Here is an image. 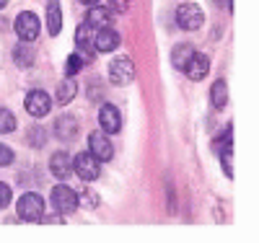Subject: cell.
<instances>
[{"instance_id":"cell-19","label":"cell","mask_w":259,"mask_h":243,"mask_svg":"<svg viewBox=\"0 0 259 243\" xmlns=\"http://www.w3.org/2000/svg\"><path fill=\"white\" fill-rule=\"evenodd\" d=\"M210 99H212L215 109H226V104H228V85H226V80H215Z\"/></svg>"},{"instance_id":"cell-27","label":"cell","mask_w":259,"mask_h":243,"mask_svg":"<svg viewBox=\"0 0 259 243\" xmlns=\"http://www.w3.org/2000/svg\"><path fill=\"white\" fill-rule=\"evenodd\" d=\"M11 163H13V150L0 142V166H11Z\"/></svg>"},{"instance_id":"cell-12","label":"cell","mask_w":259,"mask_h":243,"mask_svg":"<svg viewBox=\"0 0 259 243\" xmlns=\"http://www.w3.org/2000/svg\"><path fill=\"white\" fill-rule=\"evenodd\" d=\"M112 18H114V13L106 8V6H94L91 11H89V18H85V24H89L91 29H106V26H112Z\"/></svg>"},{"instance_id":"cell-15","label":"cell","mask_w":259,"mask_h":243,"mask_svg":"<svg viewBox=\"0 0 259 243\" xmlns=\"http://www.w3.org/2000/svg\"><path fill=\"white\" fill-rule=\"evenodd\" d=\"M47 29L52 36L60 34L62 29V8H60V0H50L47 3Z\"/></svg>"},{"instance_id":"cell-22","label":"cell","mask_w":259,"mask_h":243,"mask_svg":"<svg viewBox=\"0 0 259 243\" xmlns=\"http://www.w3.org/2000/svg\"><path fill=\"white\" fill-rule=\"evenodd\" d=\"M83 70V60H80V55L78 52H73L68 60H65V75L68 78H73L75 73H80Z\"/></svg>"},{"instance_id":"cell-14","label":"cell","mask_w":259,"mask_h":243,"mask_svg":"<svg viewBox=\"0 0 259 243\" xmlns=\"http://www.w3.org/2000/svg\"><path fill=\"white\" fill-rule=\"evenodd\" d=\"M119 47V34L114 29H99V36H96V50L99 52H114Z\"/></svg>"},{"instance_id":"cell-23","label":"cell","mask_w":259,"mask_h":243,"mask_svg":"<svg viewBox=\"0 0 259 243\" xmlns=\"http://www.w3.org/2000/svg\"><path fill=\"white\" fill-rule=\"evenodd\" d=\"M16 129V117L8 109H0V132H13Z\"/></svg>"},{"instance_id":"cell-29","label":"cell","mask_w":259,"mask_h":243,"mask_svg":"<svg viewBox=\"0 0 259 243\" xmlns=\"http://www.w3.org/2000/svg\"><path fill=\"white\" fill-rule=\"evenodd\" d=\"M221 161H223V171H226V176L231 179V176H233V168H231V150H228V153H221Z\"/></svg>"},{"instance_id":"cell-6","label":"cell","mask_w":259,"mask_h":243,"mask_svg":"<svg viewBox=\"0 0 259 243\" xmlns=\"http://www.w3.org/2000/svg\"><path fill=\"white\" fill-rule=\"evenodd\" d=\"M133 78H135V65H133V60H130V57H117V60H112V65H109V80H112V83L127 85Z\"/></svg>"},{"instance_id":"cell-30","label":"cell","mask_w":259,"mask_h":243,"mask_svg":"<svg viewBox=\"0 0 259 243\" xmlns=\"http://www.w3.org/2000/svg\"><path fill=\"white\" fill-rule=\"evenodd\" d=\"M80 3H83V6H96L99 0H80Z\"/></svg>"},{"instance_id":"cell-18","label":"cell","mask_w":259,"mask_h":243,"mask_svg":"<svg viewBox=\"0 0 259 243\" xmlns=\"http://www.w3.org/2000/svg\"><path fill=\"white\" fill-rule=\"evenodd\" d=\"M75 93H78V85H75V80L73 78H68V80H62L60 85H57V101L65 106V104H70L73 99H75Z\"/></svg>"},{"instance_id":"cell-31","label":"cell","mask_w":259,"mask_h":243,"mask_svg":"<svg viewBox=\"0 0 259 243\" xmlns=\"http://www.w3.org/2000/svg\"><path fill=\"white\" fill-rule=\"evenodd\" d=\"M8 6V0H0V8H6Z\"/></svg>"},{"instance_id":"cell-10","label":"cell","mask_w":259,"mask_h":243,"mask_svg":"<svg viewBox=\"0 0 259 243\" xmlns=\"http://www.w3.org/2000/svg\"><path fill=\"white\" fill-rule=\"evenodd\" d=\"M50 171H52V176H57V179H68L70 171H73V158H70V153H65V150L55 153V156L50 158Z\"/></svg>"},{"instance_id":"cell-11","label":"cell","mask_w":259,"mask_h":243,"mask_svg":"<svg viewBox=\"0 0 259 243\" xmlns=\"http://www.w3.org/2000/svg\"><path fill=\"white\" fill-rule=\"evenodd\" d=\"M207 70H210V60L205 55H200V52H194L189 57V62H187V68H184L187 78H192V80H202L207 75Z\"/></svg>"},{"instance_id":"cell-28","label":"cell","mask_w":259,"mask_h":243,"mask_svg":"<svg viewBox=\"0 0 259 243\" xmlns=\"http://www.w3.org/2000/svg\"><path fill=\"white\" fill-rule=\"evenodd\" d=\"M45 135H47V132L41 129V127H34V129H31V145H41V140H45Z\"/></svg>"},{"instance_id":"cell-5","label":"cell","mask_w":259,"mask_h":243,"mask_svg":"<svg viewBox=\"0 0 259 243\" xmlns=\"http://www.w3.org/2000/svg\"><path fill=\"white\" fill-rule=\"evenodd\" d=\"M73 171L83 181H96L99 173H101V166H99V158H94L91 153H80V156L73 161Z\"/></svg>"},{"instance_id":"cell-24","label":"cell","mask_w":259,"mask_h":243,"mask_svg":"<svg viewBox=\"0 0 259 243\" xmlns=\"http://www.w3.org/2000/svg\"><path fill=\"white\" fill-rule=\"evenodd\" d=\"M78 205L91 207V210H94V207L99 205V197H96L94 191H80V194H78Z\"/></svg>"},{"instance_id":"cell-21","label":"cell","mask_w":259,"mask_h":243,"mask_svg":"<svg viewBox=\"0 0 259 243\" xmlns=\"http://www.w3.org/2000/svg\"><path fill=\"white\" fill-rule=\"evenodd\" d=\"M212 148L215 150H221V153H233V127H226L223 132H221V137H215L212 140Z\"/></svg>"},{"instance_id":"cell-7","label":"cell","mask_w":259,"mask_h":243,"mask_svg":"<svg viewBox=\"0 0 259 243\" xmlns=\"http://www.w3.org/2000/svg\"><path fill=\"white\" fill-rule=\"evenodd\" d=\"M89 153L99 161H112L114 158V148L109 142V135L104 132H91L89 135Z\"/></svg>"},{"instance_id":"cell-1","label":"cell","mask_w":259,"mask_h":243,"mask_svg":"<svg viewBox=\"0 0 259 243\" xmlns=\"http://www.w3.org/2000/svg\"><path fill=\"white\" fill-rule=\"evenodd\" d=\"M16 212L26 223H41L45 220V200L39 194H24L16 205Z\"/></svg>"},{"instance_id":"cell-17","label":"cell","mask_w":259,"mask_h":243,"mask_svg":"<svg viewBox=\"0 0 259 243\" xmlns=\"http://www.w3.org/2000/svg\"><path fill=\"white\" fill-rule=\"evenodd\" d=\"M192 55H194V47H192V44H179L177 50H171V65H174L177 70H184Z\"/></svg>"},{"instance_id":"cell-13","label":"cell","mask_w":259,"mask_h":243,"mask_svg":"<svg viewBox=\"0 0 259 243\" xmlns=\"http://www.w3.org/2000/svg\"><path fill=\"white\" fill-rule=\"evenodd\" d=\"M55 132L60 140H73L78 135V119L70 117V114H62L57 122H55Z\"/></svg>"},{"instance_id":"cell-20","label":"cell","mask_w":259,"mask_h":243,"mask_svg":"<svg viewBox=\"0 0 259 243\" xmlns=\"http://www.w3.org/2000/svg\"><path fill=\"white\" fill-rule=\"evenodd\" d=\"M94 29L89 24H80L78 31H75V44H78V50H91V44H94Z\"/></svg>"},{"instance_id":"cell-25","label":"cell","mask_w":259,"mask_h":243,"mask_svg":"<svg viewBox=\"0 0 259 243\" xmlns=\"http://www.w3.org/2000/svg\"><path fill=\"white\" fill-rule=\"evenodd\" d=\"M11 186L8 184H3V181H0V210H6L8 205H11Z\"/></svg>"},{"instance_id":"cell-8","label":"cell","mask_w":259,"mask_h":243,"mask_svg":"<svg viewBox=\"0 0 259 243\" xmlns=\"http://www.w3.org/2000/svg\"><path fill=\"white\" fill-rule=\"evenodd\" d=\"M24 106H26V112L31 114V117H47L50 114V109H52V99L45 93V91H31L29 96H26V101H24Z\"/></svg>"},{"instance_id":"cell-4","label":"cell","mask_w":259,"mask_h":243,"mask_svg":"<svg viewBox=\"0 0 259 243\" xmlns=\"http://www.w3.org/2000/svg\"><path fill=\"white\" fill-rule=\"evenodd\" d=\"M13 29H16V34H18V39H21V41H34V39L39 36V29H41V26H39L36 13L24 11V13H18V16H16Z\"/></svg>"},{"instance_id":"cell-2","label":"cell","mask_w":259,"mask_h":243,"mask_svg":"<svg viewBox=\"0 0 259 243\" xmlns=\"http://www.w3.org/2000/svg\"><path fill=\"white\" fill-rule=\"evenodd\" d=\"M50 200H52L55 210L62 212V215H73V212L78 210V191H73L68 184H57V186L52 189Z\"/></svg>"},{"instance_id":"cell-16","label":"cell","mask_w":259,"mask_h":243,"mask_svg":"<svg viewBox=\"0 0 259 243\" xmlns=\"http://www.w3.org/2000/svg\"><path fill=\"white\" fill-rule=\"evenodd\" d=\"M13 60H16L18 68H31L34 65V47L29 41H21L18 47L13 50Z\"/></svg>"},{"instance_id":"cell-9","label":"cell","mask_w":259,"mask_h":243,"mask_svg":"<svg viewBox=\"0 0 259 243\" xmlns=\"http://www.w3.org/2000/svg\"><path fill=\"white\" fill-rule=\"evenodd\" d=\"M99 124H101L104 132L117 135V132L122 129V114H119V109L112 106V104H104L101 112H99Z\"/></svg>"},{"instance_id":"cell-3","label":"cell","mask_w":259,"mask_h":243,"mask_svg":"<svg viewBox=\"0 0 259 243\" xmlns=\"http://www.w3.org/2000/svg\"><path fill=\"white\" fill-rule=\"evenodd\" d=\"M177 24L184 29V31H194L205 24V13L197 3H182L177 8Z\"/></svg>"},{"instance_id":"cell-26","label":"cell","mask_w":259,"mask_h":243,"mask_svg":"<svg viewBox=\"0 0 259 243\" xmlns=\"http://www.w3.org/2000/svg\"><path fill=\"white\" fill-rule=\"evenodd\" d=\"M106 8H109L112 13H124V11L130 8V0H109V3H106Z\"/></svg>"}]
</instances>
